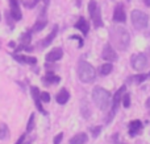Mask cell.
I'll return each mask as SVG.
<instances>
[{
	"label": "cell",
	"mask_w": 150,
	"mask_h": 144,
	"mask_svg": "<svg viewBox=\"0 0 150 144\" xmlns=\"http://www.w3.org/2000/svg\"><path fill=\"white\" fill-rule=\"evenodd\" d=\"M109 38H111V42L119 50H125L130 41L129 32L120 25H116L109 29Z\"/></svg>",
	"instance_id": "cell-1"
},
{
	"label": "cell",
	"mask_w": 150,
	"mask_h": 144,
	"mask_svg": "<svg viewBox=\"0 0 150 144\" xmlns=\"http://www.w3.org/2000/svg\"><path fill=\"white\" fill-rule=\"evenodd\" d=\"M92 99L95 102V105L103 111L109 110V107H111V103H112L111 94L107 90H104L103 87H95L93 89Z\"/></svg>",
	"instance_id": "cell-2"
},
{
	"label": "cell",
	"mask_w": 150,
	"mask_h": 144,
	"mask_svg": "<svg viewBox=\"0 0 150 144\" xmlns=\"http://www.w3.org/2000/svg\"><path fill=\"white\" fill-rule=\"evenodd\" d=\"M78 77H79V79L82 82H84V83H91L96 77L95 68H93L90 62L80 61V62L78 63Z\"/></svg>",
	"instance_id": "cell-3"
},
{
	"label": "cell",
	"mask_w": 150,
	"mask_h": 144,
	"mask_svg": "<svg viewBox=\"0 0 150 144\" xmlns=\"http://www.w3.org/2000/svg\"><path fill=\"white\" fill-rule=\"evenodd\" d=\"M130 19H132V24L134 25L136 29L146 28V25H148V23H149V16L140 9L133 11L132 15H130Z\"/></svg>",
	"instance_id": "cell-4"
},
{
	"label": "cell",
	"mask_w": 150,
	"mask_h": 144,
	"mask_svg": "<svg viewBox=\"0 0 150 144\" xmlns=\"http://www.w3.org/2000/svg\"><path fill=\"white\" fill-rule=\"evenodd\" d=\"M148 65V57L144 53H138L132 57V66L136 70H142Z\"/></svg>",
	"instance_id": "cell-5"
},
{
	"label": "cell",
	"mask_w": 150,
	"mask_h": 144,
	"mask_svg": "<svg viewBox=\"0 0 150 144\" xmlns=\"http://www.w3.org/2000/svg\"><path fill=\"white\" fill-rule=\"evenodd\" d=\"M101 57H103L105 61H108V62H113V61L117 60V54H116V52H115V49L112 48L111 44H107L103 48Z\"/></svg>",
	"instance_id": "cell-6"
},
{
	"label": "cell",
	"mask_w": 150,
	"mask_h": 144,
	"mask_svg": "<svg viewBox=\"0 0 150 144\" xmlns=\"http://www.w3.org/2000/svg\"><path fill=\"white\" fill-rule=\"evenodd\" d=\"M9 5H11V16H12V19L16 21L21 20L23 15H21V9H20V5H18V1L17 0H9Z\"/></svg>",
	"instance_id": "cell-7"
},
{
	"label": "cell",
	"mask_w": 150,
	"mask_h": 144,
	"mask_svg": "<svg viewBox=\"0 0 150 144\" xmlns=\"http://www.w3.org/2000/svg\"><path fill=\"white\" fill-rule=\"evenodd\" d=\"M113 20L116 23H125L127 20V16H125V11L122 4H117L116 8H115V12H113Z\"/></svg>",
	"instance_id": "cell-8"
},
{
	"label": "cell",
	"mask_w": 150,
	"mask_h": 144,
	"mask_svg": "<svg viewBox=\"0 0 150 144\" xmlns=\"http://www.w3.org/2000/svg\"><path fill=\"white\" fill-rule=\"evenodd\" d=\"M63 57V52L61 48H54L52 52H49L46 54V61L47 62H55V61L61 60Z\"/></svg>",
	"instance_id": "cell-9"
},
{
	"label": "cell",
	"mask_w": 150,
	"mask_h": 144,
	"mask_svg": "<svg viewBox=\"0 0 150 144\" xmlns=\"http://www.w3.org/2000/svg\"><path fill=\"white\" fill-rule=\"evenodd\" d=\"M124 94H125V86H121L119 89V91L115 94L113 99H112V114H113L115 111L117 110V107H119V103H120V101H122V97H124Z\"/></svg>",
	"instance_id": "cell-10"
},
{
	"label": "cell",
	"mask_w": 150,
	"mask_h": 144,
	"mask_svg": "<svg viewBox=\"0 0 150 144\" xmlns=\"http://www.w3.org/2000/svg\"><path fill=\"white\" fill-rule=\"evenodd\" d=\"M91 17H92V21L93 24H95L96 28H100V26H103V20H101V12H100V8H96L95 11H93L92 13H91Z\"/></svg>",
	"instance_id": "cell-11"
},
{
	"label": "cell",
	"mask_w": 150,
	"mask_h": 144,
	"mask_svg": "<svg viewBox=\"0 0 150 144\" xmlns=\"http://www.w3.org/2000/svg\"><path fill=\"white\" fill-rule=\"evenodd\" d=\"M75 28L79 29V31L82 32L83 34H87L88 31H90V25H88L87 20H86L84 17H80L79 20L76 21V24H75Z\"/></svg>",
	"instance_id": "cell-12"
},
{
	"label": "cell",
	"mask_w": 150,
	"mask_h": 144,
	"mask_svg": "<svg viewBox=\"0 0 150 144\" xmlns=\"http://www.w3.org/2000/svg\"><path fill=\"white\" fill-rule=\"evenodd\" d=\"M57 33H58V26L55 25V26H54V29H53V31L50 32L49 34H47V37H46V38H44V40H42V41H41L42 48H46V46H49V45L53 42V40L55 38V36H57Z\"/></svg>",
	"instance_id": "cell-13"
},
{
	"label": "cell",
	"mask_w": 150,
	"mask_h": 144,
	"mask_svg": "<svg viewBox=\"0 0 150 144\" xmlns=\"http://www.w3.org/2000/svg\"><path fill=\"white\" fill-rule=\"evenodd\" d=\"M55 99H57V102L59 103V105H65V103H67V101L70 99V93H69L66 89H62L57 94Z\"/></svg>",
	"instance_id": "cell-14"
},
{
	"label": "cell",
	"mask_w": 150,
	"mask_h": 144,
	"mask_svg": "<svg viewBox=\"0 0 150 144\" xmlns=\"http://www.w3.org/2000/svg\"><path fill=\"white\" fill-rule=\"evenodd\" d=\"M32 97H33L34 103H36L38 111L44 113V108H42V106H41V97H40V91H38V89H37V87H32Z\"/></svg>",
	"instance_id": "cell-15"
},
{
	"label": "cell",
	"mask_w": 150,
	"mask_h": 144,
	"mask_svg": "<svg viewBox=\"0 0 150 144\" xmlns=\"http://www.w3.org/2000/svg\"><path fill=\"white\" fill-rule=\"evenodd\" d=\"M141 128H142V123H141L140 120H132L129 123V132H130V135L138 134V132L141 131Z\"/></svg>",
	"instance_id": "cell-16"
},
{
	"label": "cell",
	"mask_w": 150,
	"mask_h": 144,
	"mask_svg": "<svg viewBox=\"0 0 150 144\" xmlns=\"http://www.w3.org/2000/svg\"><path fill=\"white\" fill-rule=\"evenodd\" d=\"M87 135L86 134H78V135H75L74 138H71V140H70V144H86L87 143Z\"/></svg>",
	"instance_id": "cell-17"
},
{
	"label": "cell",
	"mask_w": 150,
	"mask_h": 144,
	"mask_svg": "<svg viewBox=\"0 0 150 144\" xmlns=\"http://www.w3.org/2000/svg\"><path fill=\"white\" fill-rule=\"evenodd\" d=\"M45 81H46L47 83H58L61 79H59V77L54 76L53 73H47L46 76H45Z\"/></svg>",
	"instance_id": "cell-18"
},
{
	"label": "cell",
	"mask_w": 150,
	"mask_h": 144,
	"mask_svg": "<svg viewBox=\"0 0 150 144\" xmlns=\"http://www.w3.org/2000/svg\"><path fill=\"white\" fill-rule=\"evenodd\" d=\"M45 25H46V20H37L36 23H34L33 29H32V31L33 32H40V31H42V29L45 28Z\"/></svg>",
	"instance_id": "cell-19"
},
{
	"label": "cell",
	"mask_w": 150,
	"mask_h": 144,
	"mask_svg": "<svg viewBox=\"0 0 150 144\" xmlns=\"http://www.w3.org/2000/svg\"><path fill=\"white\" fill-rule=\"evenodd\" d=\"M112 69H113L112 63L107 62V63H104V65H101V68H100V73L103 74V76H108V74L112 71Z\"/></svg>",
	"instance_id": "cell-20"
},
{
	"label": "cell",
	"mask_w": 150,
	"mask_h": 144,
	"mask_svg": "<svg viewBox=\"0 0 150 144\" xmlns=\"http://www.w3.org/2000/svg\"><path fill=\"white\" fill-rule=\"evenodd\" d=\"M8 134H9V131H8V127L7 124H0V140L5 139V138L8 136Z\"/></svg>",
	"instance_id": "cell-21"
},
{
	"label": "cell",
	"mask_w": 150,
	"mask_h": 144,
	"mask_svg": "<svg viewBox=\"0 0 150 144\" xmlns=\"http://www.w3.org/2000/svg\"><path fill=\"white\" fill-rule=\"evenodd\" d=\"M30 32H26V33H24V34H21V37H20V40H21V44H24V45H28L29 42H30Z\"/></svg>",
	"instance_id": "cell-22"
},
{
	"label": "cell",
	"mask_w": 150,
	"mask_h": 144,
	"mask_svg": "<svg viewBox=\"0 0 150 144\" xmlns=\"http://www.w3.org/2000/svg\"><path fill=\"white\" fill-rule=\"evenodd\" d=\"M33 127H34V114H30L29 120H28V126H26V131L30 132L33 130Z\"/></svg>",
	"instance_id": "cell-23"
},
{
	"label": "cell",
	"mask_w": 150,
	"mask_h": 144,
	"mask_svg": "<svg viewBox=\"0 0 150 144\" xmlns=\"http://www.w3.org/2000/svg\"><path fill=\"white\" fill-rule=\"evenodd\" d=\"M96 8H98V3H96L95 0H90V4H88V12H90V15L96 9Z\"/></svg>",
	"instance_id": "cell-24"
},
{
	"label": "cell",
	"mask_w": 150,
	"mask_h": 144,
	"mask_svg": "<svg viewBox=\"0 0 150 144\" xmlns=\"http://www.w3.org/2000/svg\"><path fill=\"white\" fill-rule=\"evenodd\" d=\"M40 97H41V102H45V103L50 102V94H49V93L44 91V93H41V94H40Z\"/></svg>",
	"instance_id": "cell-25"
},
{
	"label": "cell",
	"mask_w": 150,
	"mask_h": 144,
	"mask_svg": "<svg viewBox=\"0 0 150 144\" xmlns=\"http://www.w3.org/2000/svg\"><path fill=\"white\" fill-rule=\"evenodd\" d=\"M122 102H124V107H129L130 106V97L128 94H124L122 97Z\"/></svg>",
	"instance_id": "cell-26"
},
{
	"label": "cell",
	"mask_w": 150,
	"mask_h": 144,
	"mask_svg": "<svg viewBox=\"0 0 150 144\" xmlns=\"http://www.w3.org/2000/svg\"><path fill=\"white\" fill-rule=\"evenodd\" d=\"M13 58H15L16 61H18V62H26V56H18V54H15V56H13Z\"/></svg>",
	"instance_id": "cell-27"
},
{
	"label": "cell",
	"mask_w": 150,
	"mask_h": 144,
	"mask_svg": "<svg viewBox=\"0 0 150 144\" xmlns=\"http://www.w3.org/2000/svg\"><path fill=\"white\" fill-rule=\"evenodd\" d=\"M134 78H136V82H137V83H141V82H144L146 78H149V77L145 76V74H141V76H137V77H134Z\"/></svg>",
	"instance_id": "cell-28"
},
{
	"label": "cell",
	"mask_w": 150,
	"mask_h": 144,
	"mask_svg": "<svg viewBox=\"0 0 150 144\" xmlns=\"http://www.w3.org/2000/svg\"><path fill=\"white\" fill-rule=\"evenodd\" d=\"M62 139H63V134H58L57 136L54 138V142H53V144H61Z\"/></svg>",
	"instance_id": "cell-29"
},
{
	"label": "cell",
	"mask_w": 150,
	"mask_h": 144,
	"mask_svg": "<svg viewBox=\"0 0 150 144\" xmlns=\"http://www.w3.org/2000/svg\"><path fill=\"white\" fill-rule=\"evenodd\" d=\"M100 131H101V126H98V127H95V128L92 130V135H93V138L99 136V134H100Z\"/></svg>",
	"instance_id": "cell-30"
},
{
	"label": "cell",
	"mask_w": 150,
	"mask_h": 144,
	"mask_svg": "<svg viewBox=\"0 0 150 144\" xmlns=\"http://www.w3.org/2000/svg\"><path fill=\"white\" fill-rule=\"evenodd\" d=\"M37 62V60L34 57H29V56H26V63H30V65H34V63Z\"/></svg>",
	"instance_id": "cell-31"
},
{
	"label": "cell",
	"mask_w": 150,
	"mask_h": 144,
	"mask_svg": "<svg viewBox=\"0 0 150 144\" xmlns=\"http://www.w3.org/2000/svg\"><path fill=\"white\" fill-rule=\"evenodd\" d=\"M24 142H25V135H23V136L18 138V140H17V142H16L15 144H23Z\"/></svg>",
	"instance_id": "cell-32"
},
{
	"label": "cell",
	"mask_w": 150,
	"mask_h": 144,
	"mask_svg": "<svg viewBox=\"0 0 150 144\" xmlns=\"http://www.w3.org/2000/svg\"><path fill=\"white\" fill-rule=\"evenodd\" d=\"M142 1H144V4H145V5L150 7V0H142Z\"/></svg>",
	"instance_id": "cell-33"
},
{
	"label": "cell",
	"mask_w": 150,
	"mask_h": 144,
	"mask_svg": "<svg viewBox=\"0 0 150 144\" xmlns=\"http://www.w3.org/2000/svg\"><path fill=\"white\" fill-rule=\"evenodd\" d=\"M146 106H148V108L150 110V98H149V101H148V102H146Z\"/></svg>",
	"instance_id": "cell-34"
},
{
	"label": "cell",
	"mask_w": 150,
	"mask_h": 144,
	"mask_svg": "<svg viewBox=\"0 0 150 144\" xmlns=\"http://www.w3.org/2000/svg\"><path fill=\"white\" fill-rule=\"evenodd\" d=\"M9 46H11V48H15V42H13V41L9 42Z\"/></svg>",
	"instance_id": "cell-35"
},
{
	"label": "cell",
	"mask_w": 150,
	"mask_h": 144,
	"mask_svg": "<svg viewBox=\"0 0 150 144\" xmlns=\"http://www.w3.org/2000/svg\"><path fill=\"white\" fill-rule=\"evenodd\" d=\"M76 5L78 7H80V0H76Z\"/></svg>",
	"instance_id": "cell-36"
},
{
	"label": "cell",
	"mask_w": 150,
	"mask_h": 144,
	"mask_svg": "<svg viewBox=\"0 0 150 144\" xmlns=\"http://www.w3.org/2000/svg\"><path fill=\"white\" fill-rule=\"evenodd\" d=\"M148 77H150V73H149V74H148Z\"/></svg>",
	"instance_id": "cell-37"
},
{
	"label": "cell",
	"mask_w": 150,
	"mask_h": 144,
	"mask_svg": "<svg viewBox=\"0 0 150 144\" xmlns=\"http://www.w3.org/2000/svg\"><path fill=\"white\" fill-rule=\"evenodd\" d=\"M0 19H1V15H0Z\"/></svg>",
	"instance_id": "cell-38"
}]
</instances>
